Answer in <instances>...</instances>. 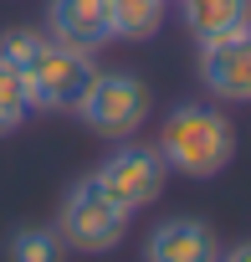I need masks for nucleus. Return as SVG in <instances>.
<instances>
[{
	"mask_svg": "<svg viewBox=\"0 0 251 262\" xmlns=\"http://www.w3.org/2000/svg\"><path fill=\"white\" fill-rule=\"evenodd\" d=\"M159 160L185 180H210L236 160V128L215 103H180L159 128Z\"/></svg>",
	"mask_w": 251,
	"mask_h": 262,
	"instance_id": "nucleus-1",
	"label": "nucleus"
},
{
	"mask_svg": "<svg viewBox=\"0 0 251 262\" xmlns=\"http://www.w3.org/2000/svg\"><path fill=\"white\" fill-rule=\"evenodd\" d=\"M72 113L103 139H134L149 118V88L129 72H92Z\"/></svg>",
	"mask_w": 251,
	"mask_h": 262,
	"instance_id": "nucleus-2",
	"label": "nucleus"
},
{
	"mask_svg": "<svg viewBox=\"0 0 251 262\" xmlns=\"http://www.w3.org/2000/svg\"><path fill=\"white\" fill-rule=\"evenodd\" d=\"M57 236H62V247L87 252V257L113 252L123 236H129V211L113 206V201L97 190V180L87 175V180H77V185L67 190L62 216H57Z\"/></svg>",
	"mask_w": 251,
	"mask_h": 262,
	"instance_id": "nucleus-3",
	"label": "nucleus"
},
{
	"mask_svg": "<svg viewBox=\"0 0 251 262\" xmlns=\"http://www.w3.org/2000/svg\"><path fill=\"white\" fill-rule=\"evenodd\" d=\"M16 72H21V88H26L31 113H72L77 98H82V88H87V77H92L97 67H92L87 52L57 47V41L46 36V47H41L26 67H16Z\"/></svg>",
	"mask_w": 251,
	"mask_h": 262,
	"instance_id": "nucleus-4",
	"label": "nucleus"
},
{
	"mask_svg": "<svg viewBox=\"0 0 251 262\" xmlns=\"http://www.w3.org/2000/svg\"><path fill=\"white\" fill-rule=\"evenodd\" d=\"M97 190L113 201V206H123V211H144V206H154L159 195H164V180H169V165L159 160V149L154 144H123V149H113L103 165H97Z\"/></svg>",
	"mask_w": 251,
	"mask_h": 262,
	"instance_id": "nucleus-5",
	"label": "nucleus"
},
{
	"mask_svg": "<svg viewBox=\"0 0 251 262\" xmlns=\"http://www.w3.org/2000/svg\"><path fill=\"white\" fill-rule=\"evenodd\" d=\"M200 82L220 103H251V26L200 47Z\"/></svg>",
	"mask_w": 251,
	"mask_h": 262,
	"instance_id": "nucleus-6",
	"label": "nucleus"
},
{
	"mask_svg": "<svg viewBox=\"0 0 251 262\" xmlns=\"http://www.w3.org/2000/svg\"><path fill=\"white\" fill-rule=\"evenodd\" d=\"M46 36L57 47L72 52H97L113 41V21H108V0H52L46 6Z\"/></svg>",
	"mask_w": 251,
	"mask_h": 262,
	"instance_id": "nucleus-7",
	"label": "nucleus"
},
{
	"mask_svg": "<svg viewBox=\"0 0 251 262\" xmlns=\"http://www.w3.org/2000/svg\"><path fill=\"white\" fill-rule=\"evenodd\" d=\"M144 262H220V242L195 216H169L149 231Z\"/></svg>",
	"mask_w": 251,
	"mask_h": 262,
	"instance_id": "nucleus-8",
	"label": "nucleus"
},
{
	"mask_svg": "<svg viewBox=\"0 0 251 262\" xmlns=\"http://www.w3.org/2000/svg\"><path fill=\"white\" fill-rule=\"evenodd\" d=\"M180 21L205 47V41H220L251 26V0H180Z\"/></svg>",
	"mask_w": 251,
	"mask_h": 262,
	"instance_id": "nucleus-9",
	"label": "nucleus"
},
{
	"mask_svg": "<svg viewBox=\"0 0 251 262\" xmlns=\"http://www.w3.org/2000/svg\"><path fill=\"white\" fill-rule=\"evenodd\" d=\"M113 41H149L164 26V0H108Z\"/></svg>",
	"mask_w": 251,
	"mask_h": 262,
	"instance_id": "nucleus-10",
	"label": "nucleus"
},
{
	"mask_svg": "<svg viewBox=\"0 0 251 262\" xmlns=\"http://www.w3.org/2000/svg\"><path fill=\"white\" fill-rule=\"evenodd\" d=\"M62 236L57 231H46V226H21L16 236H11V247H6V257L11 262H62Z\"/></svg>",
	"mask_w": 251,
	"mask_h": 262,
	"instance_id": "nucleus-11",
	"label": "nucleus"
},
{
	"mask_svg": "<svg viewBox=\"0 0 251 262\" xmlns=\"http://www.w3.org/2000/svg\"><path fill=\"white\" fill-rule=\"evenodd\" d=\"M26 118H31V103H26L21 72L11 62H0V134H16Z\"/></svg>",
	"mask_w": 251,
	"mask_h": 262,
	"instance_id": "nucleus-12",
	"label": "nucleus"
},
{
	"mask_svg": "<svg viewBox=\"0 0 251 262\" xmlns=\"http://www.w3.org/2000/svg\"><path fill=\"white\" fill-rule=\"evenodd\" d=\"M220 262H251V242H236L231 252H220Z\"/></svg>",
	"mask_w": 251,
	"mask_h": 262,
	"instance_id": "nucleus-13",
	"label": "nucleus"
}]
</instances>
